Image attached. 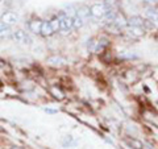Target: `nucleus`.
<instances>
[{
	"instance_id": "f257e3e1",
	"label": "nucleus",
	"mask_w": 158,
	"mask_h": 149,
	"mask_svg": "<svg viewBox=\"0 0 158 149\" xmlns=\"http://www.w3.org/2000/svg\"><path fill=\"white\" fill-rule=\"evenodd\" d=\"M12 38H13L17 44H24V45H31V44H32V38H31V36H29L27 32L21 31V29L13 31V33H12Z\"/></svg>"
},
{
	"instance_id": "f03ea898",
	"label": "nucleus",
	"mask_w": 158,
	"mask_h": 149,
	"mask_svg": "<svg viewBox=\"0 0 158 149\" xmlns=\"http://www.w3.org/2000/svg\"><path fill=\"white\" fill-rule=\"evenodd\" d=\"M59 21H61V31L63 32H69L74 29V17L70 16L67 13H62L59 15Z\"/></svg>"
},
{
	"instance_id": "7ed1b4c3",
	"label": "nucleus",
	"mask_w": 158,
	"mask_h": 149,
	"mask_svg": "<svg viewBox=\"0 0 158 149\" xmlns=\"http://www.w3.org/2000/svg\"><path fill=\"white\" fill-rule=\"evenodd\" d=\"M91 11V16L95 19H104L106 12H107V7L104 3H95L90 7Z\"/></svg>"
},
{
	"instance_id": "20e7f679",
	"label": "nucleus",
	"mask_w": 158,
	"mask_h": 149,
	"mask_svg": "<svg viewBox=\"0 0 158 149\" xmlns=\"http://www.w3.org/2000/svg\"><path fill=\"white\" fill-rule=\"evenodd\" d=\"M145 17H146V20H149L150 23L154 24V25H157L158 24V9L156 7H146Z\"/></svg>"
},
{
	"instance_id": "39448f33",
	"label": "nucleus",
	"mask_w": 158,
	"mask_h": 149,
	"mask_svg": "<svg viewBox=\"0 0 158 149\" xmlns=\"http://www.w3.org/2000/svg\"><path fill=\"white\" fill-rule=\"evenodd\" d=\"M19 21V16L13 12H6L2 15V23L7 24V25H12V24H16Z\"/></svg>"
},
{
	"instance_id": "423d86ee",
	"label": "nucleus",
	"mask_w": 158,
	"mask_h": 149,
	"mask_svg": "<svg viewBox=\"0 0 158 149\" xmlns=\"http://www.w3.org/2000/svg\"><path fill=\"white\" fill-rule=\"evenodd\" d=\"M145 23H146V19L138 16H131L128 19V25L129 27H141V28H145Z\"/></svg>"
},
{
	"instance_id": "0eeeda50",
	"label": "nucleus",
	"mask_w": 158,
	"mask_h": 149,
	"mask_svg": "<svg viewBox=\"0 0 158 149\" xmlns=\"http://www.w3.org/2000/svg\"><path fill=\"white\" fill-rule=\"evenodd\" d=\"M127 32H128L129 36L138 38V37H142L145 34V28H141V27H129V25H128L127 27Z\"/></svg>"
},
{
	"instance_id": "6e6552de",
	"label": "nucleus",
	"mask_w": 158,
	"mask_h": 149,
	"mask_svg": "<svg viewBox=\"0 0 158 149\" xmlns=\"http://www.w3.org/2000/svg\"><path fill=\"white\" fill-rule=\"evenodd\" d=\"M124 141L131 149H144V144H142L140 140H137V138L128 137V138H125Z\"/></svg>"
},
{
	"instance_id": "1a4fd4ad",
	"label": "nucleus",
	"mask_w": 158,
	"mask_h": 149,
	"mask_svg": "<svg viewBox=\"0 0 158 149\" xmlns=\"http://www.w3.org/2000/svg\"><path fill=\"white\" fill-rule=\"evenodd\" d=\"M12 29L7 24H0V40H4V38H9L12 36Z\"/></svg>"
},
{
	"instance_id": "9d476101",
	"label": "nucleus",
	"mask_w": 158,
	"mask_h": 149,
	"mask_svg": "<svg viewBox=\"0 0 158 149\" xmlns=\"http://www.w3.org/2000/svg\"><path fill=\"white\" fill-rule=\"evenodd\" d=\"M53 33H56V32L53 31L50 21H42V27H41V34L42 36L49 37V36H52Z\"/></svg>"
},
{
	"instance_id": "9b49d317",
	"label": "nucleus",
	"mask_w": 158,
	"mask_h": 149,
	"mask_svg": "<svg viewBox=\"0 0 158 149\" xmlns=\"http://www.w3.org/2000/svg\"><path fill=\"white\" fill-rule=\"evenodd\" d=\"M75 16H79L81 19H83L86 21V20L90 19L91 11H90V8H88V7H79L77 9V15H75Z\"/></svg>"
},
{
	"instance_id": "f8f14e48",
	"label": "nucleus",
	"mask_w": 158,
	"mask_h": 149,
	"mask_svg": "<svg viewBox=\"0 0 158 149\" xmlns=\"http://www.w3.org/2000/svg\"><path fill=\"white\" fill-rule=\"evenodd\" d=\"M41 27H42V21H40V20H33V21L29 23V29L34 34H41Z\"/></svg>"
},
{
	"instance_id": "ddd939ff",
	"label": "nucleus",
	"mask_w": 158,
	"mask_h": 149,
	"mask_svg": "<svg viewBox=\"0 0 158 149\" xmlns=\"http://www.w3.org/2000/svg\"><path fill=\"white\" fill-rule=\"evenodd\" d=\"M48 62L50 63V65H53V66H62V65H65V63H66L65 58H62V57H59V56L49 57L48 58Z\"/></svg>"
},
{
	"instance_id": "4468645a",
	"label": "nucleus",
	"mask_w": 158,
	"mask_h": 149,
	"mask_svg": "<svg viewBox=\"0 0 158 149\" xmlns=\"http://www.w3.org/2000/svg\"><path fill=\"white\" fill-rule=\"evenodd\" d=\"M118 57L121 59H138V56L135 52H120Z\"/></svg>"
},
{
	"instance_id": "2eb2a0df",
	"label": "nucleus",
	"mask_w": 158,
	"mask_h": 149,
	"mask_svg": "<svg viewBox=\"0 0 158 149\" xmlns=\"http://www.w3.org/2000/svg\"><path fill=\"white\" fill-rule=\"evenodd\" d=\"M108 46V41L107 40H100V41H98L96 42V48H95V53L98 54H100L104 49Z\"/></svg>"
},
{
	"instance_id": "dca6fc26",
	"label": "nucleus",
	"mask_w": 158,
	"mask_h": 149,
	"mask_svg": "<svg viewBox=\"0 0 158 149\" xmlns=\"http://www.w3.org/2000/svg\"><path fill=\"white\" fill-rule=\"evenodd\" d=\"M50 92H52V95L56 98V99H58V100H62L63 98H65V95H63V92L61 91V90H58L57 87H52L50 88Z\"/></svg>"
},
{
	"instance_id": "f3484780",
	"label": "nucleus",
	"mask_w": 158,
	"mask_h": 149,
	"mask_svg": "<svg viewBox=\"0 0 158 149\" xmlns=\"http://www.w3.org/2000/svg\"><path fill=\"white\" fill-rule=\"evenodd\" d=\"M50 24H52V28L54 32H58L61 31V21H59V17H54L50 20Z\"/></svg>"
},
{
	"instance_id": "a211bd4d",
	"label": "nucleus",
	"mask_w": 158,
	"mask_h": 149,
	"mask_svg": "<svg viewBox=\"0 0 158 149\" xmlns=\"http://www.w3.org/2000/svg\"><path fill=\"white\" fill-rule=\"evenodd\" d=\"M85 20L81 19L79 16H74V29H79V28H82L83 25H85Z\"/></svg>"
},
{
	"instance_id": "6ab92c4d",
	"label": "nucleus",
	"mask_w": 158,
	"mask_h": 149,
	"mask_svg": "<svg viewBox=\"0 0 158 149\" xmlns=\"http://www.w3.org/2000/svg\"><path fill=\"white\" fill-rule=\"evenodd\" d=\"M95 48H96V41L94 38H90V40H88V44H87V49H88V50L95 52Z\"/></svg>"
},
{
	"instance_id": "aec40b11",
	"label": "nucleus",
	"mask_w": 158,
	"mask_h": 149,
	"mask_svg": "<svg viewBox=\"0 0 158 149\" xmlns=\"http://www.w3.org/2000/svg\"><path fill=\"white\" fill-rule=\"evenodd\" d=\"M148 7H156V4H158V0H142Z\"/></svg>"
},
{
	"instance_id": "412c9836",
	"label": "nucleus",
	"mask_w": 158,
	"mask_h": 149,
	"mask_svg": "<svg viewBox=\"0 0 158 149\" xmlns=\"http://www.w3.org/2000/svg\"><path fill=\"white\" fill-rule=\"evenodd\" d=\"M62 144H63V147H67V145H71V144H75V143L73 141V137H71V136H67L66 140L62 141Z\"/></svg>"
},
{
	"instance_id": "4be33fe9",
	"label": "nucleus",
	"mask_w": 158,
	"mask_h": 149,
	"mask_svg": "<svg viewBox=\"0 0 158 149\" xmlns=\"http://www.w3.org/2000/svg\"><path fill=\"white\" fill-rule=\"evenodd\" d=\"M152 123L154 124L156 127H158V115L157 113H154V115H153V119H152Z\"/></svg>"
},
{
	"instance_id": "5701e85b",
	"label": "nucleus",
	"mask_w": 158,
	"mask_h": 149,
	"mask_svg": "<svg viewBox=\"0 0 158 149\" xmlns=\"http://www.w3.org/2000/svg\"><path fill=\"white\" fill-rule=\"evenodd\" d=\"M45 112H48V113H56L57 111L56 110H52V108H45Z\"/></svg>"
},
{
	"instance_id": "b1692460",
	"label": "nucleus",
	"mask_w": 158,
	"mask_h": 149,
	"mask_svg": "<svg viewBox=\"0 0 158 149\" xmlns=\"http://www.w3.org/2000/svg\"><path fill=\"white\" fill-rule=\"evenodd\" d=\"M13 149H17V148H13Z\"/></svg>"
}]
</instances>
